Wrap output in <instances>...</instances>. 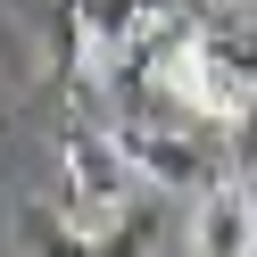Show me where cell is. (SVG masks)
Segmentation results:
<instances>
[{
  "mask_svg": "<svg viewBox=\"0 0 257 257\" xmlns=\"http://www.w3.org/2000/svg\"><path fill=\"white\" fill-rule=\"evenodd\" d=\"M191 257H257V191L249 183H207L191 199Z\"/></svg>",
  "mask_w": 257,
  "mask_h": 257,
  "instance_id": "obj_4",
  "label": "cell"
},
{
  "mask_svg": "<svg viewBox=\"0 0 257 257\" xmlns=\"http://www.w3.org/2000/svg\"><path fill=\"white\" fill-rule=\"evenodd\" d=\"M150 83L166 91L174 108H191L199 124H232V116H240V100H249V91L232 83V67L207 50V34H174L166 50L150 58Z\"/></svg>",
  "mask_w": 257,
  "mask_h": 257,
  "instance_id": "obj_2",
  "label": "cell"
},
{
  "mask_svg": "<svg viewBox=\"0 0 257 257\" xmlns=\"http://www.w3.org/2000/svg\"><path fill=\"white\" fill-rule=\"evenodd\" d=\"M58 166H67V232L83 240V249H91V240H108L124 216H133L141 183H133V166H124V150H116L108 124H67Z\"/></svg>",
  "mask_w": 257,
  "mask_h": 257,
  "instance_id": "obj_1",
  "label": "cell"
},
{
  "mask_svg": "<svg viewBox=\"0 0 257 257\" xmlns=\"http://www.w3.org/2000/svg\"><path fill=\"white\" fill-rule=\"evenodd\" d=\"M108 133H116L133 183H150V199H199L216 183V166H207V150L191 133H158V124H108Z\"/></svg>",
  "mask_w": 257,
  "mask_h": 257,
  "instance_id": "obj_3",
  "label": "cell"
},
{
  "mask_svg": "<svg viewBox=\"0 0 257 257\" xmlns=\"http://www.w3.org/2000/svg\"><path fill=\"white\" fill-rule=\"evenodd\" d=\"M232 158H240V166L257 174V91L240 100V116H232Z\"/></svg>",
  "mask_w": 257,
  "mask_h": 257,
  "instance_id": "obj_5",
  "label": "cell"
}]
</instances>
